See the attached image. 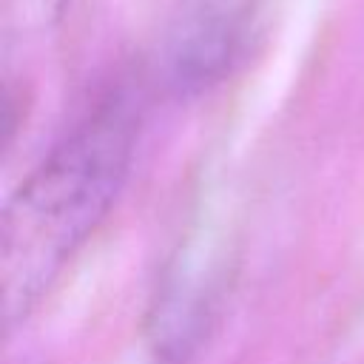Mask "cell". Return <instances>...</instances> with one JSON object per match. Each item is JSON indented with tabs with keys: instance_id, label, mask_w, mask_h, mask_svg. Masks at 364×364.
<instances>
[{
	"instance_id": "cell-1",
	"label": "cell",
	"mask_w": 364,
	"mask_h": 364,
	"mask_svg": "<svg viewBox=\"0 0 364 364\" xmlns=\"http://www.w3.org/2000/svg\"><path fill=\"white\" fill-rule=\"evenodd\" d=\"M134 136V102L117 91L48 151L6 202L0 290L9 327L31 313L111 210L128 176Z\"/></svg>"
},
{
	"instance_id": "cell-2",
	"label": "cell",
	"mask_w": 364,
	"mask_h": 364,
	"mask_svg": "<svg viewBox=\"0 0 364 364\" xmlns=\"http://www.w3.org/2000/svg\"><path fill=\"white\" fill-rule=\"evenodd\" d=\"M68 0H0L6 43H34L63 20Z\"/></svg>"
}]
</instances>
